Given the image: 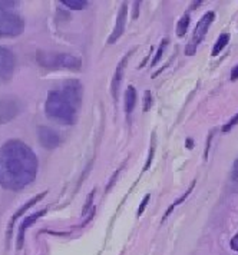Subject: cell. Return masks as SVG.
<instances>
[{"instance_id":"cell-1","label":"cell","mask_w":238,"mask_h":255,"mask_svg":"<svg viewBox=\"0 0 238 255\" xmlns=\"http://www.w3.org/2000/svg\"><path fill=\"white\" fill-rule=\"evenodd\" d=\"M82 88L79 82H69L63 93H50L47 101V115L56 118L60 122L72 124L75 119V106L80 104Z\"/></svg>"},{"instance_id":"cell-7","label":"cell","mask_w":238,"mask_h":255,"mask_svg":"<svg viewBox=\"0 0 238 255\" xmlns=\"http://www.w3.org/2000/svg\"><path fill=\"white\" fill-rule=\"evenodd\" d=\"M228 40H230V35H228V33H223V35L218 37L216 46L213 47V56H217V55H218L224 47L227 46Z\"/></svg>"},{"instance_id":"cell-5","label":"cell","mask_w":238,"mask_h":255,"mask_svg":"<svg viewBox=\"0 0 238 255\" xmlns=\"http://www.w3.org/2000/svg\"><path fill=\"white\" fill-rule=\"evenodd\" d=\"M40 139L43 142V145L47 146V148H55L59 145V142H60V136L57 135L55 130H52V129H42L40 130Z\"/></svg>"},{"instance_id":"cell-17","label":"cell","mask_w":238,"mask_h":255,"mask_svg":"<svg viewBox=\"0 0 238 255\" xmlns=\"http://www.w3.org/2000/svg\"><path fill=\"white\" fill-rule=\"evenodd\" d=\"M231 248L238 253V234L234 237V238H233V240H231Z\"/></svg>"},{"instance_id":"cell-4","label":"cell","mask_w":238,"mask_h":255,"mask_svg":"<svg viewBox=\"0 0 238 255\" xmlns=\"http://www.w3.org/2000/svg\"><path fill=\"white\" fill-rule=\"evenodd\" d=\"M126 12H128V4L126 3H122L121 9H119V14H118V19H116V24H115L114 32L112 35L109 36V43H115L125 30V23H126Z\"/></svg>"},{"instance_id":"cell-2","label":"cell","mask_w":238,"mask_h":255,"mask_svg":"<svg viewBox=\"0 0 238 255\" xmlns=\"http://www.w3.org/2000/svg\"><path fill=\"white\" fill-rule=\"evenodd\" d=\"M214 19H216V13L214 12H207L200 19V22L197 23V27H195V30H194V36L193 39H191V42L187 45L185 47V55H194L195 53V50H197V47L200 46V43L204 40L205 35H207V32H208V29H210V26L211 23L214 22Z\"/></svg>"},{"instance_id":"cell-3","label":"cell","mask_w":238,"mask_h":255,"mask_svg":"<svg viewBox=\"0 0 238 255\" xmlns=\"http://www.w3.org/2000/svg\"><path fill=\"white\" fill-rule=\"evenodd\" d=\"M131 55H132V52H128V53L124 56V59L119 62V65H118L116 70H115V75H114V78H112V83H111V92H112V96H114L115 101H116V99H118V96H119V88H121L122 78H124L125 66H126V62H128V59H129Z\"/></svg>"},{"instance_id":"cell-19","label":"cell","mask_w":238,"mask_h":255,"mask_svg":"<svg viewBox=\"0 0 238 255\" xmlns=\"http://www.w3.org/2000/svg\"><path fill=\"white\" fill-rule=\"evenodd\" d=\"M234 178L238 179V161L236 162V165H234Z\"/></svg>"},{"instance_id":"cell-15","label":"cell","mask_w":238,"mask_h":255,"mask_svg":"<svg viewBox=\"0 0 238 255\" xmlns=\"http://www.w3.org/2000/svg\"><path fill=\"white\" fill-rule=\"evenodd\" d=\"M149 198H151V195H147V197L142 199V202H141V205H139V209H138V215H142V212H144V208L147 207Z\"/></svg>"},{"instance_id":"cell-14","label":"cell","mask_w":238,"mask_h":255,"mask_svg":"<svg viewBox=\"0 0 238 255\" xmlns=\"http://www.w3.org/2000/svg\"><path fill=\"white\" fill-rule=\"evenodd\" d=\"M237 124H238V115H236L233 119H231V121H230V122H228L226 127L223 128V132H228L231 128L234 127V125H237Z\"/></svg>"},{"instance_id":"cell-16","label":"cell","mask_w":238,"mask_h":255,"mask_svg":"<svg viewBox=\"0 0 238 255\" xmlns=\"http://www.w3.org/2000/svg\"><path fill=\"white\" fill-rule=\"evenodd\" d=\"M152 156H154V140H152V146H151V151H149V158H148V162L145 165V169L149 168V165H151V161H152Z\"/></svg>"},{"instance_id":"cell-6","label":"cell","mask_w":238,"mask_h":255,"mask_svg":"<svg viewBox=\"0 0 238 255\" xmlns=\"http://www.w3.org/2000/svg\"><path fill=\"white\" fill-rule=\"evenodd\" d=\"M136 104V91L134 86H128L125 91V112L126 115H131Z\"/></svg>"},{"instance_id":"cell-9","label":"cell","mask_w":238,"mask_h":255,"mask_svg":"<svg viewBox=\"0 0 238 255\" xmlns=\"http://www.w3.org/2000/svg\"><path fill=\"white\" fill-rule=\"evenodd\" d=\"M194 185H195V182H194L193 185H191V186H190V188H188V189H187V192H185V194H184V195H182V197L180 198V199H177V202H174V204H172V205H171L170 208L167 209V212H165V215H164V220H165V218H167V217H168V215H170L171 212H172V209L175 208V207H177V205H178V204H181V202H182V201H184V199H187V197H188V195H190V194H191V192H193Z\"/></svg>"},{"instance_id":"cell-8","label":"cell","mask_w":238,"mask_h":255,"mask_svg":"<svg viewBox=\"0 0 238 255\" xmlns=\"http://www.w3.org/2000/svg\"><path fill=\"white\" fill-rule=\"evenodd\" d=\"M188 26H190V16L188 14H184L181 20L177 24V36L181 37V36L185 35L187 30H188Z\"/></svg>"},{"instance_id":"cell-13","label":"cell","mask_w":238,"mask_h":255,"mask_svg":"<svg viewBox=\"0 0 238 255\" xmlns=\"http://www.w3.org/2000/svg\"><path fill=\"white\" fill-rule=\"evenodd\" d=\"M151 105H152V95H151L149 91H147L145 95H144V111H145V112L149 111Z\"/></svg>"},{"instance_id":"cell-11","label":"cell","mask_w":238,"mask_h":255,"mask_svg":"<svg viewBox=\"0 0 238 255\" xmlns=\"http://www.w3.org/2000/svg\"><path fill=\"white\" fill-rule=\"evenodd\" d=\"M167 45H168V39H164V40H162V43H161V46H159L158 49V53L155 55V58L152 59V65H157V63H158V60L161 59V56L164 55V49H165Z\"/></svg>"},{"instance_id":"cell-12","label":"cell","mask_w":238,"mask_h":255,"mask_svg":"<svg viewBox=\"0 0 238 255\" xmlns=\"http://www.w3.org/2000/svg\"><path fill=\"white\" fill-rule=\"evenodd\" d=\"M42 214H43V212H39V214H36V215H33V217H30V218H27V220L24 221V224L22 225V230H20V238L23 237V231H24L29 225H32V222H34V221L37 220Z\"/></svg>"},{"instance_id":"cell-18","label":"cell","mask_w":238,"mask_h":255,"mask_svg":"<svg viewBox=\"0 0 238 255\" xmlns=\"http://www.w3.org/2000/svg\"><path fill=\"white\" fill-rule=\"evenodd\" d=\"M236 79H238V65L231 72V81H236Z\"/></svg>"},{"instance_id":"cell-10","label":"cell","mask_w":238,"mask_h":255,"mask_svg":"<svg viewBox=\"0 0 238 255\" xmlns=\"http://www.w3.org/2000/svg\"><path fill=\"white\" fill-rule=\"evenodd\" d=\"M63 4H66V6H69L70 9H78V10H80V9H83L88 3L86 1H83V0H63L62 1Z\"/></svg>"}]
</instances>
